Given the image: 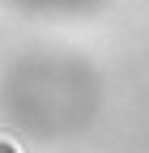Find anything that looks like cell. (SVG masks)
Segmentation results:
<instances>
[{"instance_id": "1", "label": "cell", "mask_w": 149, "mask_h": 153, "mask_svg": "<svg viewBox=\"0 0 149 153\" xmlns=\"http://www.w3.org/2000/svg\"><path fill=\"white\" fill-rule=\"evenodd\" d=\"M22 4H34V9H51V13H60V9H77V4H85V0H22Z\"/></svg>"}]
</instances>
